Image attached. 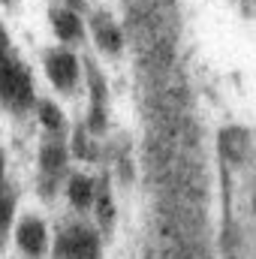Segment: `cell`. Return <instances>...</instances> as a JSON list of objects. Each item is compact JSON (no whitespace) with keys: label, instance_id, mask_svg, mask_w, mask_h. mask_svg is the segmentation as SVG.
Returning a JSON list of instances; mask_svg holds the SVG:
<instances>
[{"label":"cell","instance_id":"6da1fadb","mask_svg":"<svg viewBox=\"0 0 256 259\" xmlns=\"http://www.w3.org/2000/svg\"><path fill=\"white\" fill-rule=\"evenodd\" d=\"M0 103L12 115H27L36 106L30 69L21 64L12 52L6 58H0Z\"/></svg>","mask_w":256,"mask_h":259},{"label":"cell","instance_id":"277c9868","mask_svg":"<svg viewBox=\"0 0 256 259\" xmlns=\"http://www.w3.org/2000/svg\"><path fill=\"white\" fill-rule=\"evenodd\" d=\"M42 66H46L49 81L61 94H75L78 91V84H81V64H78L75 52H69V49H49L46 58H42Z\"/></svg>","mask_w":256,"mask_h":259},{"label":"cell","instance_id":"4fadbf2b","mask_svg":"<svg viewBox=\"0 0 256 259\" xmlns=\"http://www.w3.org/2000/svg\"><path fill=\"white\" fill-rule=\"evenodd\" d=\"M9 55V33H6V27L0 24V58H6Z\"/></svg>","mask_w":256,"mask_h":259},{"label":"cell","instance_id":"8992f818","mask_svg":"<svg viewBox=\"0 0 256 259\" xmlns=\"http://www.w3.org/2000/svg\"><path fill=\"white\" fill-rule=\"evenodd\" d=\"M88 84H91V112H88V133L100 136L109 124V91H106V78L94 64H88Z\"/></svg>","mask_w":256,"mask_h":259},{"label":"cell","instance_id":"5b68a950","mask_svg":"<svg viewBox=\"0 0 256 259\" xmlns=\"http://www.w3.org/2000/svg\"><path fill=\"white\" fill-rule=\"evenodd\" d=\"M12 232H15V247L21 250L24 259H42L49 253V229H46V223L39 217L24 214L12 226Z\"/></svg>","mask_w":256,"mask_h":259},{"label":"cell","instance_id":"7c38bea8","mask_svg":"<svg viewBox=\"0 0 256 259\" xmlns=\"http://www.w3.org/2000/svg\"><path fill=\"white\" fill-rule=\"evenodd\" d=\"M12 226H15V190L3 181L0 184V247L6 244Z\"/></svg>","mask_w":256,"mask_h":259},{"label":"cell","instance_id":"30bf717a","mask_svg":"<svg viewBox=\"0 0 256 259\" xmlns=\"http://www.w3.org/2000/svg\"><path fill=\"white\" fill-rule=\"evenodd\" d=\"M36 118H39V124L46 127L49 136H61V139H64L66 118H64V112H61L58 103H52V100H39V103H36Z\"/></svg>","mask_w":256,"mask_h":259},{"label":"cell","instance_id":"5bb4252c","mask_svg":"<svg viewBox=\"0 0 256 259\" xmlns=\"http://www.w3.org/2000/svg\"><path fill=\"white\" fill-rule=\"evenodd\" d=\"M3 175H6V160H3V154H0V184H3V181H6V178H3Z\"/></svg>","mask_w":256,"mask_h":259},{"label":"cell","instance_id":"52a82bcc","mask_svg":"<svg viewBox=\"0 0 256 259\" xmlns=\"http://www.w3.org/2000/svg\"><path fill=\"white\" fill-rule=\"evenodd\" d=\"M91 33H94V42L100 46V52H106V55H118L124 49V33L109 12H97L91 18Z\"/></svg>","mask_w":256,"mask_h":259},{"label":"cell","instance_id":"ba28073f","mask_svg":"<svg viewBox=\"0 0 256 259\" xmlns=\"http://www.w3.org/2000/svg\"><path fill=\"white\" fill-rule=\"evenodd\" d=\"M49 21H52V27H55V33H58V39L66 42V46L84 39V24H81V18H78L72 9H66V6H55V9L49 12Z\"/></svg>","mask_w":256,"mask_h":259},{"label":"cell","instance_id":"3957f363","mask_svg":"<svg viewBox=\"0 0 256 259\" xmlns=\"http://www.w3.org/2000/svg\"><path fill=\"white\" fill-rule=\"evenodd\" d=\"M55 259H100V235L84 223H69L55 238Z\"/></svg>","mask_w":256,"mask_h":259},{"label":"cell","instance_id":"7a4b0ae2","mask_svg":"<svg viewBox=\"0 0 256 259\" xmlns=\"http://www.w3.org/2000/svg\"><path fill=\"white\" fill-rule=\"evenodd\" d=\"M66 166H69V151H66L61 136H49L39 148V193L55 196L58 184L66 178Z\"/></svg>","mask_w":256,"mask_h":259},{"label":"cell","instance_id":"8fae6325","mask_svg":"<svg viewBox=\"0 0 256 259\" xmlns=\"http://www.w3.org/2000/svg\"><path fill=\"white\" fill-rule=\"evenodd\" d=\"M94 208H97V223H100L103 229H112V223H115V199H112V187H109L106 178L97 181Z\"/></svg>","mask_w":256,"mask_h":259},{"label":"cell","instance_id":"9c48e42d","mask_svg":"<svg viewBox=\"0 0 256 259\" xmlns=\"http://www.w3.org/2000/svg\"><path fill=\"white\" fill-rule=\"evenodd\" d=\"M94 196H97V181L84 172H75L66 178V199L75 211H88L94 208Z\"/></svg>","mask_w":256,"mask_h":259}]
</instances>
